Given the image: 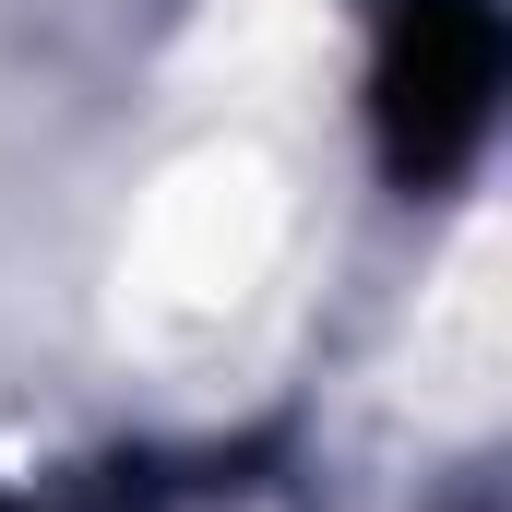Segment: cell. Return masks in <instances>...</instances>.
<instances>
[{
    "label": "cell",
    "instance_id": "obj_1",
    "mask_svg": "<svg viewBox=\"0 0 512 512\" xmlns=\"http://www.w3.org/2000/svg\"><path fill=\"white\" fill-rule=\"evenodd\" d=\"M489 96H501V24H489L477 0H417V12L393 24V60H382V131H393V167L441 179L453 155H477Z\"/></svg>",
    "mask_w": 512,
    "mask_h": 512
}]
</instances>
